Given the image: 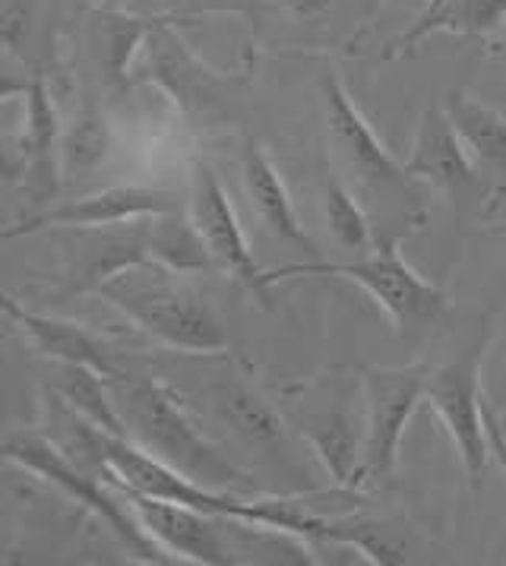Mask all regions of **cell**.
Masks as SVG:
<instances>
[{"instance_id": "obj_1", "label": "cell", "mask_w": 506, "mask_h": 566, "mask_svg": "<svg viewBox=\"0 0 506 566\" xmlns=\"http://www.w3.org/2000/svg\"><path fill=\"white\" fill-rule=\"evenodd\" d=\"M108 386L127 437L146 453L212 491H256L251 472H244L219 443L209 440L203 428H197L185 399L165 380L120 370Z\"/></svg>"}, {"instance_id": "obj_2", "label": "cell", "mask_w": 506, "mask_h": 566, "mask_svg": "<svg viewBox=\"0 0 506 566\" xmlns=\"http://www.w3.org/2000/svg\"><path fill=\"white\" fill-rule=\"evenodd\" d=\"M175 272L159 266H137L108 279L95 295L171 352L185 355H229L231 342L219 317L203 297L185 282L171 279Z\"/></svg>"}, {"instance_id": "obj_3", "label": "cell", "mask_w": 506, "mask_h": 566, "mask_svg": "<svg viewBox=\"0 0 506 566\" xmlns=\"http://www.w3.org/2000/svg\"><path fill=\"white\" fill-rule=\"evenodd\" d=\"M304 275H336V279L361 285L377 301V307L387 311V317L392 319V326L402 336L414 333V329H424L428 323H438L450 307V301L438 285L421 279L405 263L402 234L377 241L365 256H358L351 263L310 260V263H288V266H278V270H266L263 272V292L270 285H276V282L304 279Z\"/></svg>"}, {"instance_id": "obj_4", "label": "cell", "mask_w": 506, "mask_h": 566, "mask_svg": "<svg viewBox=\"0 0 506 566\" xmlns=\"http://www.w3.org/2000/svg\"><path fill=\"white\" fill-rule=\"evenodd\" d=\"M3 459L10 465H17L20 472H29L39 481H45L51 488H57L61 494L73 503H80L86 513H93L117 542L124 544V551L130 557H137L143 564H168L171 557L161 551L159 544L146 535V528L139 525L137 513L120 503L124 494L102 472L93 475L83 462H73L67 453L51 440L39 433H10L3 443Z\"/></svg>"}, {"instance_id": "obj_5", "label": "cell", "mask_w": 506, "mask_h": 566, "mask_svg": "<svg viewBox=\"0 0 506 566\" xmlns=\"http://www.w3.org/2000/svg\"><path fill=\"white\" fill-rule=\"evenodd\" d=\"M487 345H491V329H484L472 345H465L456 358L428 374V402L450 433L465 478L475 491L484 484L487 465L494 459L482 406V364Z\"/></svg>"}, {"instance_id": "obj_6", "label": "cell", "mask_w": 506, "mask_h": 566, "mask_svg": "<svg viewBox=\"0 0 506 566\" xmlns=\"http://www.w3.org/2000/svg\"><path fill=\"white\" fill-rule=\"evenodd\" d=\"M139 57H143V76L156 90L165 92L181 114L200 120H219L234 112L244 80L203 64V57H197L181 39V32L175 29V20L159 17Z\"/></svg>"}, {"instance_id": "obj_7", "label": "cell", "mask_w": 506, "mask_h": 566, "mask_svg": "<svg viewBox=\"0 0 506 566\" xmlns=\"http://www.w3.org/2000/svg\"><path fill=\"white\" fill-rule=\"evenodd\" d=\"M428 374L421 364L409 367H368L365 392H368V428L361 443V481H380L396 472L399 447L412 415L428 399Z\"/></svg>"}, {"instance_id": "obj_8", "label": "cell", "mask_w": 506, "mask_h": 566, "mask_svg": "<svg viewBox=\"0 0 506 566\" xmlns=\"http://www.w3.org/2000/svg\"><path fill=\"white\" fill-rule=\"evenodd\" d=\"M320 90L326 130H329V143L339 161L370 190H409L414 178L405 171V165L392 159L390 149L373 134V127L355 105L346 83L329 73L323 76Z\"/></svg>"}, {"instance_id": "obj_9", "label": "cell", "mask_w": 506, "mask_h": 566, "mask_svg": "<svg viewBox=\"0 0 506 566\" xmlns=\"http://www.w3.org/2000/svg\"><path fill=\"white\" fill-rule=\"evenodd\" d=\"M190 222L197 226L219 270L229 272L231 279L241 282L244 289L266 297L263 292V272L266 270L253 260V250L244 238V228L238 222L229 190L222 187L219 175L207 161L200 159L193 161V175H190Z\"/></svg>"}, {"instance_id": "obj_10", "label": "cell", "mask_w": 506, "mask_h": 566, "mask_svg": "<svg viewBox=\"0 0 506 566\" xmlns=\"http://www.w3.org/2000/svg\"><path fill=\"white\" fill-rule=\"evenodd\" d=\"M161 212H181V197L175 190L161 187H139V184H115L105 190H95L89 197L67 200V203L48 206L42 212L29 216L23 222L10 226L3 238L17 234H35L48 228H105L137 222L146 216H161Z\"/></svg>"}, {"instance_id": "obj_11", "label": "cell", "mask_w": 506, "mask_h": 566, "mask_svg": "<svg viewBox=\"0 0 506 566\" xmlns=\"http://www.w3.org/2000/svg\"><path fill=\"white\" fill-rule=\"evenodd\" d=\"M405 171L414 181L431 184L453 203H468L484 197V181L475 168V159L468 156L443 105H428L421 112Z\"/></svg>"}, {"instance_id": "obj_12", "label": "cell", "mask_w": 506, "mask_h": 566, "mask_svg": "<svg viewBox=\"0 0 506 566\" xmlns=\"http://www.w3.org/2000/svg\"><path fill=\"white\" fill-rule=\"evenodd\" d=\"M117 491L137 513L146 535L159 544L171 560H190V564L203 566H229L238 560L219 532V516L200 513L185 503L137 494V491H124V488Z\"/></svg>"}, {"instance_id": "obj_13", "label": "cell", "mask_w": 506, "mask_h": 566, "mask_svg": "<svg viewBox=\"0 0 506 566\" xmlns=\"http://www.w3.org/2000/svg\"><path fill=\"white\" fill-rule=\"evenodd\" d=\"M23 98L25 130L17 139V149H7V181L23 178L32 203H48L57 193V175H64V168L57 165L64 139L61 120L42 73H32V80L23 83Z\"/></svg>"}, {"instance_id": "obj_14", "label": "cell", "mask_w": 506, "mask_h": 566, "mask_svg": "<svg viewBox=\"0 0 506 566\" xmlns=\"http://www.w3.org/2000/svg\"><path fill=\"white\" fill-rule=\"evenodd\" d=\"M146 219L105 228H70V234H73L70 238L73 241L70 292H76V295L93 292L95 295L108 279H115L120 272L152 266Z\"/></svg>"}, {"instance_id": "obj_15", "label": "cell", "mask_w": 506, "mask_h": 566, "mask_svg": "<svg viewBox=\"0 0 506 566\" xmlns=\"http://www.w3.org/2000/svg\"><path fill=\"white\" fill-rule=\"evenodd\" d=\"M3 314L39 355H45L54 364H80V367H89L95 374H102L105 380H112L124 370L115 358V352L102 339H95L86 326H80L73 319L48 317L39 311H29V307H20L13 297H3Z\"/></svg>"}, {"instance_id": "obj_16", "label": "cell", "mask_w": 506, "mask_h": 566, "mask_svg": "<svg viewBox=\"0 0 506 566\" xmlns=\"http://www.w3.org/2000/svg\"><path fill=\"white\" fill-rule=\"evenodd\" d=\"M241 178H244V190H247V200H251L260 226L266 228L276 241L307 250L317 260L320 250H317V244L310 241V234L301 226L295 200H292L285 181H282L278 168L270 159V153L251 136L244 139V153H241Z\"/></svg>"}, {"instance_id": "obj_17", "label": "cell", "mask_w": 506, "mask_h": 566, "mask_svg": "<svg viewBox=\"0 0 506 566\" xmlns=\"http://www.w3.org/2000/svg\"><path fill=\"white\" fill-rule=\"evenodd\" d=\"M504 25L506 0H428L424 10L414 17V23L402 35H396L380 57L383 61L412 57L414 51L438 32L465 35V39H487V35H497Z\"/></svg>"}, {"instance_id": "obj_18", "label": "cell", "mask_w": 506, "mask_h": 566, "mask_svg": "<svg viewBox=\"0 0 506 566\" xmlns=\"http://www.w3.org/2000/svg\"><path fill=\"white\" fill-rule=\"evenodd\" d=\"M209 402L215 418L229 428L244 447L266 455L288 450V431L278 411L256 389L241 380H222L209 389Z\"/></svg>"}, {"instance_id": "obj_19", "label": "cell", "mask_w": 506, "mask_h": 566, "mask_svg": "<svg viewBox=\"0 0 506 566\" xmlns=\"http://www.w3.org/2000/svg\"><path fill=\"white\" fill-rule=\"evenodd\" d=\"M93 45L98 54L102 80L115 90H124L130 83L134 61L143 54L149 32L156 29L159 17H134L120 10H95L93 13Z\"/></svg>"}, {"instance_id": "obj_20", "label": "cell", "mask_w": 506, "mask_h": 566, "mask_svg": "<svg viewBox=\"0 0 506 566\" xmlns=\"http://www.w3.org/2000/svg\"><path fill=\"white\" fill-rule=\"evenodd\" d=\"M456 134L465 143L475 165L487 168L491 175L506 178V117L482 102H475L465 90H450L440 102Z\"/></svg>"}, {"instance_id": "obj_21", "label": "cell", "mask_w": 506, "mask_h": 566, "mask_svg": "<svg viewBox=\"0 0 506 566\" xmlns=\"http://www.w3.org/2000/svg\"><path fill=\"white\" fill-rule=\"evenodd\" d=\"M146 234H149V263L159 270L175 272V275L219 270L212 253L203 244V238H200V231L185 212L149 216Z\"/></svg>"}, {"instance_id": "obj_22", "label": "cell", "mask_w": 506, "mask_h": 566, "mask_svg": "<svg viewBox=\"0 0 506 566\" xmlns=\"http://www.w3.org/2000/svg\"><path fill=\"white\" fill-rule=\"evenodd\" d=\"M73 411H80L86 421H93L102 431L127 437L124 418L117 411L112 386L102 374H95L89 367L80 364H57V389H54Z\"/></svg>"}, {"instance_id": "obj_23", "label": "cell", "mask_w": 506, "mask_h": 566, "mask_svg": "<svg viewBox=\"0 0 506 566\" xmlns=\"http://www.w3.org/2000/svg\"><path fill=\"white\" fill-rule=\"evenodd\" d=\"M323 209H326V226L333 231V238L346 250L368 253L377 244L373 231H370L368 212L351 197L346 184L339 181L336 175H329V171L323 178Z\"/></svg>"}, {"instance_id": "obj_24", "label": "cell", "mask_w": 506, "mask_h": 566, "mask_svg": "<svg viewBox=\"0 0 506 566\" xmlns=\"http://www.w3.org/2000/svg\"><path fill=\"white\" fill-rule=\"evenodd\" d=\"M108 149H112L108 120L95 108H83L61 139V168H64V175L95 171L102 161L108 159Z\"/></svg>"}, {"instance_id": "obj_25", "label": "cell", "mask_w": 506, "mask_h": 566, "mask_svg": "<svg viewBox=\"0 0 506 566\" xmlns=\"http://www.w3.org/2000/svg\"><path fill=\"white\" fill-rule=\"evenodd\" d=\"M307 440L314 447V453L320 455L323 465L329 469L336 488H355L358 472H361V459L355 455V437L348 428L346 415H326L314 424V431H307Z\"/></svg>"}, {"instance_id": "obj_26", "label": "cell", "mask_w": 506, "mask_h": 566, "mask_svg": "<svg viewBox=\"0 0 506 566\" xmlns=\"http://www.w3.org/2000/svg\"><path fill=\"white\" fill-rule=\"evenodd\" d=\"M263 3L266 0H165V17L175 23H190L215 13H241L247 20H260Z\"/></svg>"}, {"instance_id": "obj_27", "label": "cell", "mask_w": 506, "mask_h": 566, "mask_svg": "<svg viewBox=\"0 0 506 566\" xmlns=\"http://www.w3.org/2000/svg\"><path fill=\"white\" fill-rule=\"evenodd\" d=\"M32 25V0H7L3 3V45L7 51H20Z\"/></svg>"}, {"instance_id": "obj_28", "label": "cell", "mask_w": 506, "mask_h": 566, "mask_svg": "<svg viewBox=\"0 0 506 566\" xmlns=\"http://www.w3.org/2000/svg\"><path fill=\"white\" fill-rule=\"evenodd\" d=\"M484 424H487V440H491V455L497 459V465L504 469L506 475V433L504 424H500V418L491 411V408L484 406Z\"/></svg>"}, {"instance_id": "obj_29", "label": "cell", "mask_w": 506, "mask_h": 566, "mask_svg": "<svg viewBox=\"0 0 506 566\" xmlns=\"http://www.w3.org/2000/svg\"><path fill=\"white\" fill-rule=\"evenodd\" d=\"M339 0H282V7L295 17V20H317L326 10H333Z\"/></svg>"}, {"instance_id": "obj_30", "label": "cell", "mask_w": 506, "mask_h": 566, "mask_svg": "<svg viewBox=\"0 0 506 566\" xmlns=\"http://www.w3.org/2000/svg\"><path fill=\"white\" fill-rule=\"evenodd\" d=\"M504 35H500V42H497V48H500V57H504V67H506V25L500 29Z\"/></svg>"}]
</instances>
